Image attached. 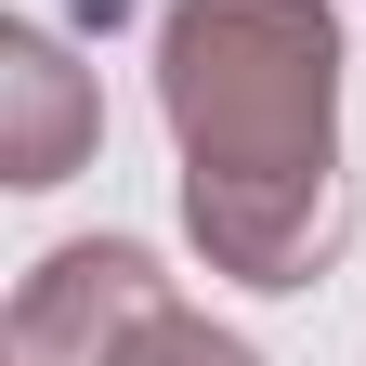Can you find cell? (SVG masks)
Masks as SVG:
<instances>
[{
  "label": "cell",
  "instance_id": "6da1fadb",
  "mask_svg": "<svg viewBox=\"0 0 366 366\" xmlns=\"http://www.w3.org/2000/svg\"><path fill=\"white\" fill-rule=\"evenodd\" d=\"M157 118L183 144V222L236 288H314L353 236L340 183V14L327 0H170Z\"/></svg>",
  "mask_w": 366,
  "mask_h": 366
},
{
  "label": "cell",
  "instance_id": "7a4b0ae2",
  "mask_svg": "<svg viewBox=\"0 0 366 366\" xmlns=\"http://www.w3.org/2000/svg\"><path fill=\"white\" fill-rule=\"evenodd\" d=\"M157 301H170V274L131 236H79L14 288V366H105V340L144 327Z\"/></svg>",
  "mask_w": 366,
  "mask_h": 366
},
{
  "label": "cell",
  "instance_id": "3957f363",
  "mask_svg": "<svg viewBox=\"0 0 366 366\" xmlns=\"http://www.w3.org/2000/svg\"><path fill=\"white\" fill-rule=\"evenodd\" d=\"M92 131H105V105H92V66L66 53L53 26H0V183H66L92 157Z\"/></svg>",
  "mask_w": 366,
  "mask_h": 366
},
{
  "label": "cell",
  "instance_id": "277c9868",
  "mask_svg": "<svg viewBox=\"0 0 366 366\" xmlns=\"http://www.w3.org/2000/svg\"><path fill=\"white\" fill-rule=\"evenodd\" d=\"M105 366H262V353H249V340H222L209 314H183V301H157L144 327H118V340H105Z\"/></svg>",
  "mask_w": 366,
  "mask_h": 366
}]
</instances>
